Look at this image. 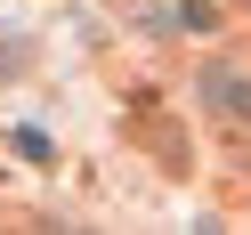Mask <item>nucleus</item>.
Listing matches in <instances>:
<instances>
[{
	"label": "nucleus",
	"instance_id": "1",
	"mask_svg": "<svg viewBox=\"0 0 251 235\" xmlns=\"http://www.w3.org/2000/svg\"><path fill=\"white\" fill-rule=\"evenodd\" d=\"M202 98H211V105H227L235 122H251V81H243V73L211 65V73H202Z\"/></svg>",
	"mask_w": 251,
	"mask_h": 235
}]
</instances>
